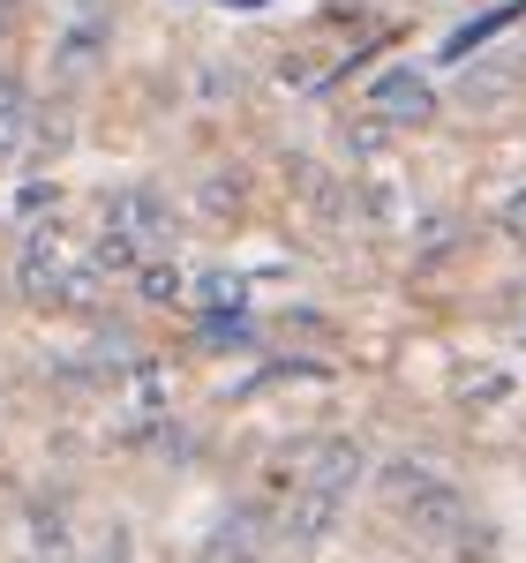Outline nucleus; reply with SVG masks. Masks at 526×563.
Returning a JSON list of instances; mask_svg holds the SVG:
<instances>
[{
	"instance_id": "f257e3e1",
	"label": "nucleus",
	"mask_w": 526,
	"mask_h": 563,
	"mask_svg": "<svg viewBox=\"0 0 526 563\" xmlns=\"http://www.w3.org/2000/svg\"><path fill=\"white\" fill-rule=\"evenodd\" d=\"M361 466H369V459H361V443H353V435H324L302 466H294V504H286V526H278V533H286V541H302V549H308V541H324L331 519L347 511Z\"/></svg>"
},
{
	"instance_id": "f03ea898",
	"label": "nucleus",
	"mask_w": 526,
	"mask_h": 563,
	"mask_svg": "<svg viewBox=\"0 0 526 563\" xmlns=\"http://www.w3.org/2000/svg\"><path fill=\"white\" fill-rule=\"evenodd\" d=\"M384 504L421 541H467V496L429 466H384Z\"/></svg>"
},
{
	"instance_id": "7ed1b4c3",
	"label": "nucleus",
	"mask_w": 526,
	"mask_h": 563,
	"mask_svg": "<svg viewBox=\"0 0 526 563\" xmlns=\"http://www.w3.org/2000/svg\"><path fill=\"white\" fill-rule=\"evenodd\" d=\"M369 113L376 121H398V129H421V121H437V84L421 68H384L369 84Z\"/></svg>"
},
{
	"instance_id": "20e7f679",
	"label": "nucleus",
	"mask_w": 526,
	"mask_h": 563,
	"mask_svg": "<svg viewBox=\"0 0 526 563\" xmlns=\"http://www.w3.org/2000/svg\"><path fill=\"white\" fill-rule=\"evenodd\" d=\"M519 8H526V0H504V8H489V15H474L467 31H451V45H443V60H467V53H474V45H489L496 31H504V23H512V15H519Z\"/></svg>"
},
{
	"instance_id": "39448f33",
	"label": "nucleus",
	"mask_w": 526,
	"mask_h": 563,
	"mask_svg": "<svg viewBox=\"0 0 526 563\" xmlns=\"http://www.w3.org/2000/svg\"><path fill=\"white\" fill-rule=\"evenodd\" d=\"M135 286H143V301H158V308H174L180 294H188L180 263H166V256H151V263H143V271H135Z\"/></svg>"
},
{
	"instance_id": "423d86ee",
	"label": "nucleus",
	"mask_w": 526,
	"mask_h": 563,
	"mask_svg": "<svg viewBox=\"0 0 526 563\" xmlns=\"http://www.w3.org/2000/svg\"><path fill=\"white\" fill-rule=\"evenodd\" d=\"M23 151V90L0 76V158H15Z\"/></svg>"
},
{
	"instance_id": "0eeeda50",
	"label": "nucleus",
	"mask_w": 526,
	"mask_h": 563,
	"mask_svg": "<svg viewBox=\"0 0 526 563\" xmlns=\"http://www.w3.org/2000/svg\"><path fill=\"white\" fill-rule=\"evenodd\" d=\"M241 301H249V286H241V278H204V308H211V316H241Z\"/></svg>"
},
{
	"instance_id": "6e6552de",
	"label": "nucleus",
	"mask_w": 526,
	"mask_h": 563,
	"mask_svg": "<svg viewBox=\"0 0 526 563\" xmlns=\"http://www.w3.org/2000/svg\"><path fill=\"white\" fill-rule=\"evenodd\" d=\"M504 225H512V233H519V241H526V188H519V196H512V203H504Z\"/></svg>"
},
{
	"instance_id": "1a4fd4ad",
	"label": "nucleus",
	"mask_w": 526,
	"mask_h": 563,
	"mask_svg": "<svg viewBox=\"0 0 526 563\" xmlns=\"http://www.w3.org/2000/svg\"><path fill=\"white\" fill-rule=\"evenodd\" d=\"M241 8H256V0H241Z\"/></svg>"
}]
</instances>
